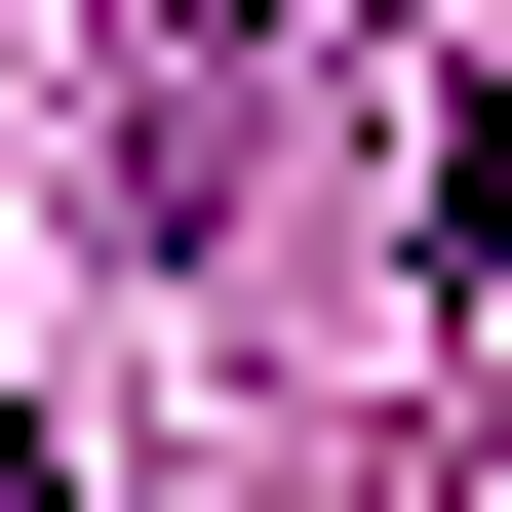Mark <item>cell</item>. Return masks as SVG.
I'll use <instances>...</instances> for the list:
<instances>
[{"label":"cell","mask_w":512,"mask_h":512,"mask_svg":"<svg viewBox=\"0 0 512 512\" xmlns=\"http://www.w3.org/2000/svg\"><path fill=\"white\" fill-rule=\"evenodd\" d=\"M276 40H316V0H158V158H197V119H237V79H276Z\"/></svg>","instance_id":"obj_1"},{"label":"cell","mask_w":512,"mask_h":512,"mask_svg":"<svg viewBox=\"0 0 512 512\" xmlns=\"http://www.w3.org/2000/svg\"><path fill=\"white\" fill-rule=\"evenodd\" d=\"M0 512H79V473H40V434H0Z\"/></svg>","instance_id":"obj_2"}]
</instances>
